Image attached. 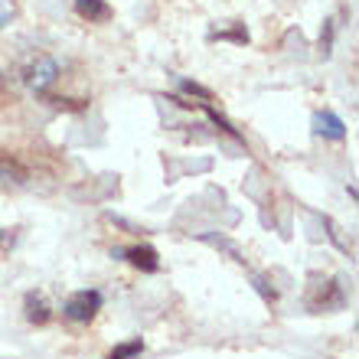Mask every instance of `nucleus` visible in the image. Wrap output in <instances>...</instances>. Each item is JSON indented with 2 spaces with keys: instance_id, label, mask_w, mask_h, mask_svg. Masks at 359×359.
Returning <instances> with one entry per match:
<instances>
[{
  "instance_id": "f257e3e1",
  "label": "nucleus",
  "mask_w": 359,
  "mask_h": 359,
  "mask_svg": "<svg viewBox=\"0 0 359 359\" xmlns=\"http://www.w3.org/2000/svg\"><path fill=\"white\" fill-rule=\"evenodd\" d=\"M59 79V62L53 56H33L23 66V82L36 95H49V88L56 86Z\"/></svg>"
},
{
  "instance_id": "f03ea898",
  "label": "nucleus",
  "mask_w": 359,
  "mask_h": 359,
  "mask_svg": "<svg viewBox=\"0 0 359 359\" xmlns=\"http://www.w3.org/2000/svg\"><path fill=\"white\" fill-rule=\"evenodd\" d=\"M98 311H102V294L98 291H76L62 304V317L72 323H88Z\"/></svg>"
},
{
  "instance_id": "7ed1b4c3",
  "label": "nucleus",
  "mask_w": 359,
  "mask_h": 359,
  "mask_svg": "<svg viewBox=\"0 0 359 359\" xmlns=\"http://www.w3.org/2000/svg\"><path fill=\"white\" fill-rule=\"evenodd\" d=\"M343 304V291L337 281H313L307 291V307L311 311H333Z\"/></svg>"
},
{
  "instance_id": "20e7f679",
  "label": "nucleus",
  "mask_w": 359,
  "mask_h": 359,
  "mask_svg": "<svg viewBox=\"0 0 359 359\" xmlns=\"http://www.w3.org/2000/svg\"><path fill=\"white\" fill-rule=\"evenodd\" d=\"M313 131L320 134V137H327V141H343L346 137V124L333 111H317L313 114Z\"/></svg>"
},
{
  "instance_id": "39448f33",
  "label": "nucleus",
  "mask_w": 359,
  "mask_h": 359,
  "mask_svg": "<svg viewBox=\"0 0 359 359\" xmlns=\"http://www.w3.org/2000/svg\"><path fill=\"white\" fill-rule=\"evenodd\" d=\"M76 13L88 23H108L114 10L108 0H76Z\"/></svg>"
},
{
  "instance_id": "423d86ee",
  "label": "nucleus",
  "mask_w": 359,
  "mask_h": 359,
  "mask_svg": "<svg viewBox=\"0 0 359 359\" xmlns=\"http://www.w3.org/2000/svg\"><path fill=\"white\" fill-rule=\"evenodd\" d=\"M23 311H27V320L36 323V327H43V323H49V317H53V311H49V301L43 297L39 291H29L27 301H23Z\"/></svg>"
},
{
  "instance_id": "0eeeda50",
  "label": "nucleus",
  "mask_w": 359,
  "mask_h": 359,
  "mask_svg": "<svg viewBox=\"0 0 359 359\" xmlns=\"http://www.w3.org/2000/svg\"><path fill=\"white\" fill-rule=\"evenodd\" d=\"M27 180H29V173L20 163L0 157V189H20V187H27Z\"/></svg>"
},
{
  "instance_id": "6e6552de",
  "label": "nucleus",
  "mask_w": 359,
  "mask_h": 359,
  "mask_svg": "<svg viewBox=\"0 0 359 359\" xmlns=\"http://www.w3.org/2000/svg\"><path fill=\"white\" fill-rule=\"evenodd\" d=\"M128 262H131L134 268H141V271H157L161 268V258H157V252H154L151 245H134L128 248V252H121Z\"/></svg>"
},
{
  "instance_id": "1a4fd4ad",
  "label": "nucleus",
  "mask_w": 359,
  "mask_h": 359,
  "mask_svg": "<svg viewBox=\"0 0 359 359\" xmlns=\"http://www.w3.org/2000/svg\"><path fill=\"white\" fill-rule=\"evenodd\" d=\"M144 353V343L141 340H128V343H121V346H114L111 353L104 359H137Z\"/></svg>"
},
{
  "instance_id": "9d476101",
  "label": "nucleus",
  "mask_w": 359,
  "mask_h": 359,
  "mask_svg": "<svg viewBox=\"0 0 359 359\" xmlns=\"http://www.w3.org/2000/svg\"><path fill=\"white\" fill-rule=\"evenodd\" d=\"M209 39H232V43H248V29L238 23L236 29H212Z\"/></svg>"
},
{
  "instance_id": "9b49d317",
  "label": "nucleus",
  "mask_w": 359,
  "mask_h": 359,
  "mask_svg": "<svg viewBox=\"0 0 359 359\" xmlns=\"http://www.w3.org/2000/svg\"><path fill=\"white\" fill-rule=\"evenodd\" d=\"M180 88H183L187 95H196V98H203V104L212 102V92H209V88H203V86H196V82H180Z\"/></svg>"
},
{
  "instance_id": "f8f14e48",
  "label": "nucleus",
  "mask_w": 359,
  "mask_h": 359,
  "mask_svg": "<svg viewBox=\"0 0 359 359\" xmlns=\"http://www.w3.org/2000/svg\"><path fill=\"white\" fill-rule=\"evenodd\" d=\"M17 245V229H0V258Z\"/></svg>"
},
{
  "instance_id": "ddd939ff",
  "label": "nucleus",
  "mask_w": 359,
  "mask_h": 359,
  "mask_svg": "<svg viewBox=\"0 0 359 359\" xmlns=\"http://www.w3.org/2000/svg\"><path fill=\"white\" fill-rule=\"evenodd\" d=\"M13 13H17V4H13V0H0V29L13 20Z\"/></svg>"
},
{
  "instance_id": "4468645a",
  "label": "nucleus",
  "mask_w": 359,
  "mask_h": 359,
  "mask_svg": "<svg viewBox=\"0 0 359 359\" xmlns=\"http://www.w3.org/2000/svg\"><path fill=\"white\" fill-rule=\"evenodd\" d=\"M4 95H7V76L0 72V102H4Z\"/></svg>"
}]
</instances>
